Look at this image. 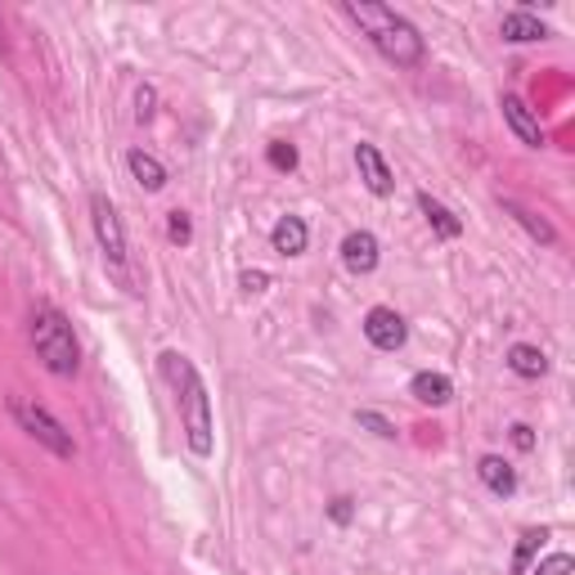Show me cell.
Instances as JSON below:
<instances>
[{
  "label": "cell",
  "mask_w": 575,
  "mask_h": 575,
  "mask_svg": "<svg viewBox=\"0 0 575 575\" xmlns=\"http://www.w3.org/2000/svg\"><path fill=\"white\" fill-rule=\"evenodd\" d=\"M419 207H423V216H427V225L436 229V235L441 239H458V235H464V220H458L445 203H436L432 194H419Z\"/></svg>",
  "instance_id": "cell-16"
},
{
  "label": "cell",
  "mask_w": 575,
  "mask_h": 575,
  "mask_svg": "<svg viewBox=\"0 0 575 575\" xmlns=\"http://www.w3.org/2000/svg\"><path fill=\"white\" fill-rule=\"evenodd\" d=\"M365 337L373 341L378 351H400V347H405V337H410V328H405V319H400L391 306H373L365 315Z\"/></svg>",
  "instance_id": "cell-6"
},
{
  "label": "cell",
  "mask_w": 575,
  "mask_h": 575,
  "mask_svg": "<svg viewBox=\"0 0 575 575\" xmlns=\"http://www.w3.org/2000/svg\"><path fill=\"white\" fill-rule=\"evenodd\" d=\"M499 108H503V122L512 127V135H517V140L531 144V149H540V144H544V127H540L535 112L527 108V99L503 95V99H499Z\"/></svg>",
  "instance_id": "cell-8"
},
{
  "label": "cell",
  "mask_w": 575,
  "mask_h": 575,
  "mask_svg": "<svg viewBox=\"0 0 575 575\" xmlns=\"http://www.w3.org/2000/svg\"><path fill=\"white\" fill-rule=\"evenodd\" d=\"M410 395H414V400H423V405H449L454 382H449L445 373H414Z\"/></svg>",
  "instance_id": "cell-15"
},
{
  "label": "cell",
  "mask_w": 575,
  "mask_h": 575,
  "mask_svg": "<svg viewBox=\"0 0 575 575\" xmlns=\"http://www.w3.org/2000/svg\"><path fill=\"white\" fill-rule=\"evenodd\" d=\"M333 522H351V499H333Z\"/></svg>",
  "instance_id": "cell-26"
},
{
  "label": "cell",
  "mask_w": 575,
  "mask_h": 575,
  "mask_svg": "<svg viewBox=\"0 0 575 575\" xmlns=\"http://www.w3.org/2000/svg\"><path fill=\"white\" fill-rule=\"evenodd\" d=\"M508 369L517 378H544L549 373V356L540 347H531V341H517V347L508 351Z\"/></svg>",
  "instance_id": "cell-14"
},
{
  "label": "cell",
  "mask_w": 575,
  "mask_h": 575,
  "mask_svg": "<svg viewBox=\"0 0 575 575\" xmlns=\"http://www.w3.org/2000/svg\"><path fill=\"white\" fill-rule=\"evenodd\" d=\"M571 571H575L571 553H549V557L535 562V571H527V575H571Z\"/></svg>",
  "instance_id": "cell-19"
},
{
  "label": "cell",
  "mask_w": 575,
  "mask_h": 575,
  "mask_svg": "<svg viewBox=\"0 0 575 575\" xmlns=\"http://www.w3.org/2000/svg\"><path fill=\"white\" fill-rule=\"evenodd\" d=\"M306 239H311V229L302 216H283L274 229H270V248L279 257H302L306 252Z\"/></svg>",
  "instance_id": "cell-10"
},
{
  "label": "cell",
  "mask_w": 575,
  "mask_h": 575,
  "mask_svg": "<svg viewBox=\"0 0 575 575\" xmlns=\"http://www.w3.org/2000/svg\"><path fill=\"white\" fill-rule=\"evenodd\" d=\"M90 225H95V239H99V252L108 261V270L118 274L122 283H131V248H127V229H122V216L104 194H90Z\"/></svg>",
  "instance_id": "cell-4"
},
{
  "label": "cell",
  "mask_w": 575,
  "mask_h": 575,
  "mask_svg": "<svg viewBox=\"0 0 575 575\" xmlns=\"http://www.w3.org/2000/svg\"><path fill=\"white\" fill-rule=\"evenodd\" d=\"M347 14H351L356 28H365V36L373 41V50L387 64H395V68H419L423 64V36L405 14L373 6V0H351Z\"/></svg>",
  "instance_id": "cell-1"
},
{
  "label": "cell",
  "mask_w": 575,
  "mask_h": 575,
  "mask_svg": "<svg viewBox=\"0 0 575 575\" xmlns=\"http://www.w3.org/2000/svg\"><path fill=\"white\" fill-rule=\"evenodd\" d=\"M265 158H270V166H274V171H293V166H297V149H293V144H283V140H279V144H270V149H265Z\"/></svg>",
  "instance_id": "cell-20"
},
{
  "label": "cell",
  "mask_w": 575,
  "mask_h": 575,
  "mask_svg": "<svg viewBox=\"0 0 575 575\" xmlns=\"http://www.w3.org/2000/svg\"><path fill=\"white\" fill-rule=\"evenodd\" d=\"M153 99H158V95H153L149 86H140V95H135V104H140V108H135V118H140V122L153 118Z\"/></svg>",
  "instance_id": "cell-23"
},
{
  "label": "cell",
  "mask_w": 575,
  "mask_h": 575,
  "mask_svg": "<svg viewBox=\"0 0 575 575\" xmlns=\"http://www.w3.org/2000/svg\"><path fill=\"white\" fill-rule=\"evenodd\" d=\"M512 445H517V449H535V436H531L527 423H517V427H512Z\"/></svg>",
  "instance_id": "cell-24"
},
{
  "label": "cell",
  "mask_w": 575,
  "mask_h": 575,
  "mask_svg": "<svg viewBox=\"0 0 575 575\" xmlns=\"http://www.w3.org/2000/svg\"><path fill=\"white\" fill-rule=\"evenodd\" d=\"M32 351L36 360L54 373V378H73L82 369V347H77V333L68 324V315L59 306L41 302L32 311Z\"/></svg>",
  "instance_id": "cell-3"
},
{
  "label": "cell",
  "mask_w": 575,
  "mask_h": 575,
  "mask_svg": "<svg viewBox=\"0 0 575 575\" xmlns=\"http://www.w3.org/2000/svg\"><path fill=\"white\" fill-rule=\"evenodd\" d=\"M356 419H360V427H369V432H373V436H382V441H391V436H395V427H391L382 414H369V410H360Z\"/></svg>",
  "instance_id": "cell-22"
},
{
  "label": "cell",
  "mask_w": 575,
  "mask_h": 575,
  "mask_svg": "<svg viewBox=\"0 0 575 575\" xmlns=\"http://www.w3.org/2000/svg\"><path fill=\"white\" fill-rule=\"evenodd\" d=\"M341 265L351 274H373L378 270V239L369 229H356V235L341 239Z\"/></svg>",
  "instance_id": "cell-9"
},
{
  "label": "cell",
  "mask_w": 575,
  "mask_h": 575,
  "mask_svg": "<svg viewBox=\"0 0 575 575\" xmlns=\"http://www.w3.org/2000/svg\"><path fill=\"white\" fill-rule=\"evenodd\" d=\"M127 166H131L135 185L149 189V194H158V189L166 185V166H162L153 153H144V149H131V153H127Z\"/></svg>",
  "instance_id": "cell-12"
},
{
  "label": "cell",
  "mask_w": 575,
  "mask_h": 575,
  "mask_svg": "<svg viewBox=\"0 0 575 575\" xmlns=\"http://www.w3.org/2000/svg\"><path fill=\"white\" fill-rule=\"evenodd\" d=\"M162 373L171 382V391H176V405H181V427H185V441L198 458L211 454V400H207V387L194 369V360H185L181 351H166L162 356Z\"/></svg>",
  "instance_id": "cell-2"
},
{
  "label": "cell",
  "mask_w": 575,
  "mask_h": 575,
  "mask_svg": "<svg viewBox=\"0 0 575 575\" xmlns=\"http://www.w3.org/2000/svg\"><path fill=\"white\" fill-rule=\"evenodd\" d=\"M265 283H270V274H265V270H248V274H243V288H248V293H261Z\"/></svg>",
  "instance_id": "cell-25"
},
{
  "label": "cell",
  "mask_w": 575,
  "mask_h": 575,
  "mask_svg": "<svg viewBox=\"0 0 575 575\" xmlns=\"http://www.w3.org/2000/svg\"><path fill=\"white\" fill-rule=\"evenodd\" d=\"M477 477H481V486H486V490H495V495H512V490H517V473L503 464L499 454H481Z\"/></svg>",
  "instance_id": "cell-13"
},
{
  "label": "cell",
  "mask_w": 575,
  "mask_h": 575,
  "mask_svg": "<svg viewBox=\"0 0 575 575\" xmlns=\"http://www.w3.org/2000/svg\"><path fill=\"white\" fill-rule=\"evenodd\" d=\"M503 211H508V216H512L517 225H522V229H527V235H531L535 243H544V248H549V243H557V229H553V225H549L544 216L527 211L522 203H512V198H503Z\"/></svg>",
  "instance_id": "cell-17"
},
{
  "label": "cell",
  "mask_w": 575,
  "mask_h": 575,
  "mask_svg": "<svg viewBox=\"0 0 575 575\" xmlns=\"http://www.w3.org/2000/svg\"><path fill=\"white\" fill-rule=\"evenodd\" d=\"M540 544H544V531H527V535H522V544H517V557H512V575H527V571H531V557L540 553Z\"/></svg>",
  "instance_id": "cell-18"
},
{
  "label": "cell",
  "mask_w": 575,
  "mask_h": 575,
  "mask_svg": "<svg viewBox=\"0 0 575 575\" xmlns=\"http://www.w3.org/2000/svg\"><path fill=\"white\" fill-rule=\"evenodd\" d=\"M166 235H171V243H189V239H194V225H189V216H185V211H171V220H166Z\"/></svg>",
  "instance_id": "cell-21"
},
{
  "label": "cell",
  "mask_w": 575,
  "mask_h": 575,
  "mask_svg": "<svg viewBox=\"0 0 575 575\" xmlns=\"http://www.w3.org/2000/svg\"><path fill=\"white\" fill-rule=\"evenodd\" d=\"M499 32H503V41H512V45H527V41H544V36H549V28H544L535 14H527V10L503 14Z\"/></svg>",
  "instance_id": "cell-11"
},
{
  "label": "cell",
  "mask_w": 575,
  "mask_h": 575,
  "mask_svg": "<svg viewBox=\"0 0 575 575\" xmlns=\"http://www.w3.org/2000/svg\"><path fill=\"white\" fill-rule=\"evenodd\" d=\"M10 410H14V419H19V427L36 441V445H45L54 458H73L77 454V441H73V432L54 419L45 405H36V400H10Z\"/></svg>",
  "instance_id": "cell-5"
},
{
  "label": "cell",
  "mask_w": 575,
  "mask_h": 575,
  "mask_svg": "<svg viewBox=\"0 0 575 575\" xmlns=\"http://www.w3.org/2000/svg\"><path fill=\"white\" fill-rule=\"evenodd\" d=\"M356 166H360V181H365V189H369V194L387 198V194L395 189V176H391L387 158L378 153V144H356Z\"/></svg>",
  "instance_id": "cell-7"
}]
</instances>
